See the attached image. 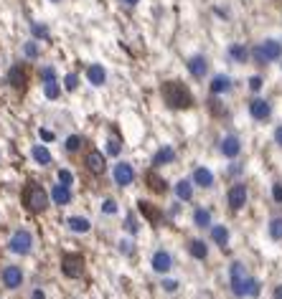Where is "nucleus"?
Masks as SVG:
<instances>
[{
    "label": "nucleus",
    "mask_w": 282,
    "mask_h": 299,
    "mask_svg": "<svg viewBox=\"0 0 282 299\" xmlns=\"http://www.w3.org/2000/svg\"><path fill=\"white\" fill-rule=\"evenodd\" d=\"M160 94H163V101L168 104L170 109H188L194 107V94L188 92V86L178 79H170L160 86Z\"/></svg>",
    "instance_id": "1"
},
{
    "label": "nucleus",
    "mask_w": 282,
    "mask_h": 299,
    "mask_svg": "<svg viewBox=\"0 0 282 299\" xmlns=\"http://www.w3.org/2000/svg\"><path fill=\"white\" fill-rule=\"evenodd\" d=\"M249 58H254V64H272L282 58V41L277 38H264L254 49H249Z\"/></svg>",
    "instance_id": "2"
},
{
    "label": "nucleus",
    "mask_w": 282,
    "mask_h": 299,
    "mask_svg": "<svg viewBox=\"0 0 282 299\" xmlns=\"http://www.w3.org/2000/svg\"><path fill=\"white\" fill-rule=\"evenodd\" d=\"M23 203H26V208L31 213H43L49 208V193L43 190V185L31 180L23 188Z\"/></svg>",
    "instance_id": "3"
},
{
    "label": "nucleus",
    "mask_w": 282,
    "mask_h": 299,
    "mask_svg": "<svg viewBox=\"0 0 282 299\" xmlns=\"http://www.w3.org/2000/svg\"><path fill=\"white\" fill-rule=\"evenodd\" d=\"M247 279H249L247 266L242 261H231V266H229V284H231V294L234 297H239V299L247 297Z\"/></svg>",
    "instance_id": "4"
},
{
    "label": "nucleus",
    "mask_w": 282,
    "mask_h": 299,
    "mask_svg": "<svg viewBox=\"0 0 282 299\" xmlns=\"http://www.w3.org/2000/svg\"><path fill=\"white\" fill-rule=\"evenodd\" d=\"M8 249L16 253V256H26V253H31V249H33V236H31V231L18 228L16 233L10 236Z\"/></svg>",
    "instance_id": "5"
},
{
    "label": "nucleus",
    "mask_w": 282,
    "mask_h": 299,
    "mask_svg": "<svg viewBox=\"0 0 282 299\" xmlns=\"http://www.w3.org/2000/svg\"><path fill=\"white\" fill-rule=\"evenodd\" d=\"M84 272V256L82 253H64L61 256V274L69 279H77Z\"/></svg>",
    "instance_id": "6"
},
{
    "label": "nucleus",
    "mask_w": 282,
    "mask_h": 299,
    "mask_svg": "<svg viewBox=\"0 0 282 299\" xmlns=\"http://www.w3.org/2000/svg\"><path fill=\"white\" fill-rule=\"evenodd\" d=\"M247 198H249V190H247L244 183H234L226 193V203H229L231 211H242V208L247 205Z\"/></svg>",
    "instance_id": "7"
},
{
    "label": "nucleus",
    "mask_w": 282,
    "mask_h": 299,
    "mask_svg": "<svg viewBox=\"0 0 282 299\" xmlns=\"http://www.w3.org/2000/svg\"><path fill=\"white\" fill-rule=\"evenodd\" d=\"M249 114L254 122H267V119L272 117V104L267 101L264 97H254L249 101Z\"/></svg>",
    "instance_id": "8"
},
{
    "label": "nucleus",
    "mask_w": 282,
    "mask_h": 299,
    "mask_svg": "<svg viewBox=\"0 0 282 299\" xmlns=\"http://www.w3.org/2000/svg\"><path fill=\"white\" fill-rule=\"evenodd\" d=\"M219 152L224 155L226 160H236V157L242 155V140L236 137V134H226V137H221Z\"/></svg>",
    "instance_id": "9"
},
{
    "label": "nucleus",
    "mask_w": 282,
    "mask_h": 299,
    "mask_svg": "<svg viewBox=\"0 0 282 299\" xmlns=\"http://www.w3.org/2000/svg\"><path fill=\"white\" fill-rule=\"evenodd\" d=\"M112 177L120 188H127V185H132V180H135V168H132L130 162H117L114 170H112Z\"/></svg>",
    "instance_id": "10"
},
{
    "label": "nucleus",
    "mask_w": 282,
    "mask_h": 299,
    "mask_svg": "<svg viewBox=\"0 0 282 299\" xmlns=\"http://www.w3.org/2000/svg\"><path fill=\"white\" fill-rule=\"evenodd\" d=\"M84 168L92 175H102L107 170V160H105V155H102L99 150H89L86 157H84Z\"/></svg>",
    "instance_id": "11"
},
{
    "label": "nucleus",
    "mask_w": 282,
    "mask_h": 299,
    "mask_svg": "<svg viewBox=\"0 0 282 299\" xmlns=\"http://www.w3.org/2000/svg\"><path fill=\"white\" fill-rule=\"evenodd\" d=\"M150 269H153L155 274H163V276H166L170 269H173V256H170L168 251L158 249V251L153 253V259H150Z\"/></svg>",
    "instance_id": "12"
},
{
    "label": "nucleus",
    "mask_w": 282,
    "mask_h": 299,
    "mask_svg": "<svg viewBox=\"0 0 282 299\" xmlns=\"http://www.w3.org/2000/svg\"><path fill=\"white\" fill-rule=\"evenodd\" d=\"M191 183H194L196 188H201V190H211L214 183H216V177H214V173H211L209 168L198 165V168L194 170V175H191Z\"/></svg>",
    "instance_id": "13"
},
{
    "label": "nucleus",
    "mask_w": 282,
    "mask_h": 299,
    "mask_svg": "<svg viewBox=\"0 0 282 299\" xmlns=\"http://www.w3.org/2000/svg\"><path fill=\"white\" fill-rule=\"evenodd\" d=\"M231 89H234V81H231V76H226V74H216V76L209 81V92H211V97L229 94Z\"/></svg>",
    "instance_id": "14"
},
{
    "label": "nucleus",
    "mask_w": 282,
    "mask_h": 299,
    "mask_svg": "<svg viewBox=\"0 0 282 299\" xmlns=\"http://www.w3.org/2000/svg\"><path fill=\"white\" fill-rule=\"evenodd\" d=\"M0 279H3V284L8 289H18L21 284H23V272H21V266H5L3 272H0Z\"/></svg>",
    "instance_id": "15"
},
{
    "label": "nucleus",
    "mask_w": 282,
    "mask_h": 299,
    "mask_svg": "<svg viewBox=\"0 0 282 299\" xmlns=\"http://www.w3.org/2000/svg\"><path fill=\"white\" fill-rule=\"evenodd\" d=\"M194 183H191V177H181V180H175L173 185V193H175V198L181 200V203H188V200H194Z\"/></svg>",
    "instance_id": "16"
},
{
    "label": "nucleus",
    "mask_w": 282,
    "mask_h": 299,
    "mask_svg": "<svg viewBox=\"0 0 282 299\" xmlns=\"http://www.w3.org/2000/svg\"><path fill=\"white\" fill-rule=\"evenodd\" d=\"M188 71L194 79H203L206 74H209V61H206V56H191L188 58Z\"/></svg>",
    "instance_id": "17"
},
{
    "label": "nucleus",
    "mask_w": 282,
    "mask_h": 299,
    "mask_svg": "<svg viewBox=\"0 0 282 299\" xmlns=\"http://www.w3.org/2000/svg\"><path fill=\"white\" fill-rule=\"evenodd\" d=\"M170 162H175V150L170 145H163L153 155V168H163V165H170Z\"/></svg>",
    "instance_id": "18"
},
{
    "label": "nucleus",
    "mask_w": 282,
    "mask_h": 299,
    "mask_svg": "<svg viewBox=\"0 0 282 299\" xmlns=\"http://www.w3.org/2000/svg\"><path fill=\"white\" fill-rule=\"evenodd\" d=\"M51 203H56V205H69L71 203V188H66V185H61V183H56L54 188H51Z\"/></svg>",
    "instance_id": "19"
},
{
    "label": "nucleus",
    "mask_w": 282,
    "mask_h": 299,
    "mask_svg": "<svg viewBox=\"0 0 282 299\" xmlns=\"http://www.w3.org/2000/svg\"><path fill=\"white\" fill-rule=\"evenodd\" d=\"M188 253L198 261H206L209 259V244L203 241V238H191L188 241Z\"/></svg>",
    "instance_id": "20"
},
{
    "label": "nucleus",
    "mask_w": 282,
    "mask_h": 299,
    "mask_svg": "<svg viewBox=\"0 0 282 299\" xmlns=\"http://www.w3.org/2000/svg\"><path fill=\"white\" fill-rule=\"evenodd\" d=\"M211 231V241L219 246V249H226V244H229V228L224 226V223H214V226L209 228Z\"/></svg>",
    "instance_id": "21"
},
{
    "label": "nucleus",
    "mask_w": 282,
    "mask_h": 299,
    "mask_svg": "<svg viewBox=\"0 0 282 299\" xmlns=\"http://www.w3.org/2000/svg\"><path fill=\"white\" fill-rule=\"evenodd\" d=\"M26 69L21 66V64H16V66H13L10 69V74H8V81H10V86L13 89H16V92H23V89H26Z\"/></svg>",
    "instance_id": "22"
},
{
    "label": "nucleus",
    "mask_w": 282,
    "mask_h": 299,
    "mask_svg": "<svg viewBox=\"0 0 282 299\" xmlns=\"http://www.w3.org/2000/svg\"><path fill=\"white\" fill-rule=\"evenodd\" d=\"M226 53H229V58L234 64H247L249 61V49L244 46V43H231V46L226 49Z\"/></svg>",
    "instance_id": "23"
},
{
    "label": "nucleus",
    "mask_w": 282,
    "mask_h": 299,
    "mask_svg": "<svg viewBox=\"0 0 282 299\" xmlns=\"http://www.w3.org/2000/svg\"><path fill=\"white\" fill-rule=\"evenodd\" d=\"M86 79H89V84L92 86H102L107 81V71L102 69V64H92L86 69Z\"/></svg>",
    "instance_id": "24"
},
{
    "label": "nucleus",
    "mask_w": 282,
    "mask_h": 299,
    "mask_svg": "<svg viewBox=\"0 0 282 299\" xmlns=\"http://www.w3.org/2000/svg\"><path fill=\"white\" fill-rule=\"evenodd\" d=\"M66 226H69L71 233H89L92 231V223H89V218H84V216H71L66 221Z\"/></svg>",
    "instance_id": "25"
},
{
    "label": "nucleus",
    "mask_w": 282,
    "mask_h": 299,
    "mask_svg": "<svg viewBox=\"0 0 282 299\" xmlns=\"http://www.w3.org/2000/svg\"><path fill=\"white\" fill-rule=\"evenodd\" d=\"M194 226L196 228H211L214 226V218L209 208H196L194 211Z\"/></svg>",
    "instance_id": "26"
},
{
    "label": "nucleus",
    "mask_w": 282,
    "mask_h": 299,
    "mask_svg": "<svg viewBox=\"0 0 282 299\" xmlns=\"http://www.w3.org/2000/svg\"><path fill=\"white\" fill-rule=\"evenodd\" d=\"M138 208H140L142 216H145L147 221H150V223H160V211H158L155 205H150L147 200H140V203H138Z\"/></svg>",
    "instance_id": "27"
},
{
    "label": "nucleus",
    "mask_w": 282,
    "mask_h": 299,
    "mask_svg": "<svg viewBox=\"0 0 282 299\" xmlns=\"http://www.w3.org/2000/svg\"><path fill=\"white\" fill-rule=\"evenodd\" d=\"M267 233H270L272 241H282V216H275L267 223Z\"/></svg>",
    "instance_id": "28"
},
{
    "label": "nucleus",
    "mask_w": 282,
    "mask_h": 299,
    "mask_svg": "<svg viewBox=\"0 0 282 299\" xmlns=\"http://www.w3.org/2000/svg\"><path fill=\"white\" fill-rule=\"evenodd\" d=\"M31 155H33V160L38 162L41 168H46V165H51V152L46 147H41V145H36L33 150H31Z\"/></svg>",
    "instance_id": "29"
},
{
    "label": "nucleus",
    "mask_w": 282,
    "mask_h": 299,
    "mask_svg": "<svg viewBox=\"0 0 282 299\" xmlns=\"http://www.w3.org/2000/svg\"><path fill=\"white\" fill-rule=\"evenodd\" d=\"M82 145H84V140L79 137V134H69L66 142H64V150L69 155H74V152H79V150H82Z\"/></svg>",
    "instance_id": "30"
},
{
    "label": "nucleus",
    "mask_w": 282,
    "mask_h": 299,
    "mask_svg": "<svg viewBox=\"0 0 282 299\" xmlns=\"http://www.w3.org/2000/svg\"><path fill=\"white\" fill-rule=\"evenodd\" d=\"M259 294H262V281L254 279V276H249V279H247V297H249V299H257Z\"/></svg>",
    "instance_id": "31"
},
{
    "label": "nucleus",
    "mask_w": 282,
    "mask_h": 299,
    "mask_svg": "<svg viewBox=\"0 0 282 299\" xmlns=\"http://www.w3.org/2000/svg\"><path fill=\"white\" fill-rule=\"evenodd\" d=\"M43 94H46V99H58L61 97V86H58V81H43Z\"/></svg>",
    "instance_id": "32"
},
{
    "label": "nucleus",
    "mask_w": 282,
    "mask_h": 299,
    "mask_svg": "<svg viewBox=\"0 0 282 299\" xmlns=\"http://www.w3.org/2000/svg\"><path fill=\"white\" fill-rule=\"evenodd\" d=\"M147 185H150L155 193H166V190H168L166 180H160V177H158L155 173H150V175H147Z\"/></svg>",
    "instance_id": "33"
},
{
    "label": "nucleus",
    "mask_w": 282,
    "mask_h": 299,
    "mask_svg": "<svg viewBox=\"0 0 282 299\" xmlns=\"http://www.w3.org/2000/svg\"><path fill=\"white\" fill-rule=\"evenodd\" d=\"M160 287H163V292H168V294H175V292H178V287H181V281H178V279H168V276H163Z\"/></svg>",
    "instance_id": "34"
},
{
    "label": "nucleus",
    "mask_w": 282,
    "mask_h": 299,
    "mask_svg": "<svg viewBox=\"0 0 282 299\" xmlns=\"http://www.w3.org/2000/svg\"><path fill=\"white\" fill-rule=\"evenodd\" d=\"M117 211H120V205H117L114 198H107L105 203H102V213H105V216H114Z\"/></svg>",
    "instance_id": "35"
},
{
    "label": "nucleus",
    "mask_w": 282,
    "mask_h": 299,
    "mask_svg": "<svg viewBox=\"0 0 282 299\" xmlns=\"http://www.w3.org/2000/svg\"><path fill=\"white\" fill-rule=\"evenodd\" d=\"M31 33H33L36 38H41V41H49V28L43 25V23H33V25H31Z\"/></svg>",
    "instance_id": "36"
},
{
    "label": "nucleus",
    "mask_w": 282,
    "mask_h": 299,
    "mask_svg": "<svg viewBox=\"0 0 282 299\" xmlns=\"http://www.w3.org/2000/svg\"><path fill=\"white\" fill-rule=\"evenodd\" d=\"M77 86H79V76L77 74H66L64 76V89L66 92H77Z\"/></svg>",
    "instance_id": "37"
},
{
    "label": "nucleus",
    "mask_w": 282,
    "mask_h": 299,
    "mask_svg": "<svg viewBox=\"0 0 282 299\" xmlns=\"http://www.w3.org/2000/svg\"><path fill=\"white\" fill-rule=\"evenodd\" d=\"M120 150H122V145H120V140H117V137H110L107 140V155L117 157V155H120Z\"/></svg>",
    "instance_id": "38"
},
{
    "label": "nucleus",
    "mask_w": 282,
    "mask_h": 299,
    "mask_svg": "<svg viewBox=\"0 0 282 299\" xmlns=\"http://www.w3.org/2000/svg\"><path fill=\"white\" fill-rule=\"evenodd\" d=\"M58 183L66 185V188H71V183H74V173L66 170V168H61V170H58Z\"/></svg>",
    "instance_id": "39"
},
{
    "label": "nucleus",
    "mask_w": 282,
    "mask_h": 299,
    "mask_svg": "<svg viewBox=\"0 0 282 299\" xmlns=\"http://www.w3.org/2000/svg\"><path fill=\"white\" fill-rule=\"evenodd\" d=\"M125 228H127V233H132V236H135V233L140 231V226H138V218L132 216V213L125 218Z\"/></svg>",
    "instance_id": "40"
},
{
    "label": "nucleus",
    "mask_w": 282,
    "mask_h": 299,
    "mask_svg": "<svg viewBox=\"0 0 282 299\" xmlns=\"http://www.w3.org/2000/svg\"><path fill=\"white\" fill-rule=\"evenodd\" d=\"M120 251L125 253V256H132V253H135V244H132L130 238H122V241H120Z\"/></svg>",
    "instance_id": "41"
},
{
    "label": "nucleus",
    "mask_w": 282,
    "mask_h": 299,
    "mask_svg": "<svg viewBox=\"0 0 282 299\" xmlns=\"http://www.w3.org/2000/svg\"><path fill=\"white\" fill-rule=\"evenodd\" d=\"M41 79H43V81H56L54 66H41Z\"/></svg>",
    "instance_id": "42"
},
{
    "label": "nucleus",
    "mask_w": 282,
    "mask_h": 299,
    "mask_svg": "<svg viewBox=\"0 0 282 299\" xmlns=\"http://www.w3.org/2000/svg\"><path fill=\"white\" fill-rule=\"evenodd\" d=\"M23 53H26L28 58H36V56H38V46H36L33 41H28L26 46H23Z\"/></svg>",
    "instance_id": "43"
},
{
    "label": "nucleus",
    "mask_w": 282,
    "mask_h": 299,
    "mask_svg": "<svg viewBox=\"0 0 282 299\" xmlns=\"http://www.w3.org/2000/svg\"><path fill=\"white\" fill-rule=\"evenodd\" d=\"M262 84H264V79H262V76H249V89H252L254 94L262 89Z\"/></svg>",
    "instance_id": "44"
},
{
    "label": "nucleus",
    "mask_w": 282,
    "mask_h": 299,
    "mask_svg": "<svg viewBox=\"0 0 282 299\" xmlns=\"http://www.w3.org/2000/svg\"><path fill=\"white\" fill-rule=\"evenodd\" d=\"M272 198L275 203H282V183H272Z\"/></svg>",
    "instance_id": "45"
},
{
    "label": "nucleus",
    "mask_w": 282,
    "mask_h": 299,
    "mask_svg": "<svg viewBox=\"0 0 282 299\" xmlns=\"http://www.w3.org/2000/svg\"><path fill=\"white\" fill-rule=\"evenodd\" d=\"M272 140H275V145H277V147H282V125H277V127H275Z\"/></svg>",
    "instance_id": "46"
},
{
    "label": "nucleus",
    "mask_w": 282,
    "mask_h": 299,
    "mask_svg": "<svg viewBox=\"0 0 282 299\" xmlns=\"http://www.w3.org/2000/svg\"><path fill=\"white\" fill-rule=\"evenodd\" d=\"M38 134H41V140H46V142L54 140V132L51 129H38Z\"/></svg>",
    "instance_id": "47"
},
{
    "label": "nucleus",
    "mask_w": 282,
    "mask_h": 299,
    "mask_svg": "<svg viewBox=\"0 0 282 299\" xmlns=\"http://www.w3.org/2000/svg\"><path fill=\"white\" fill-rule=\"evenodd\" d=\"M272 299H282V284H277L275 292H272Z\"/></svg>",
    "instance_id": "48"
},
{
    "label": "nucleus",
    "mask_w": 282,
    "mask_h": 299,
    "mask_svg": "<svg viewBox=\"0 0 282 299\" xmlns=\"http://www.w3.org/2000/svg\"><path fill=\"white\" fill-rule=\"evenodd\" d=\"M31 299H46V294H43L41 289H33V294H31Z\"/></svg>",
    "instance_id": "49"
},
{
    "label": "nucleus",
    "mask_w": 282,
    "mask_h": 299,
    "mask_svg": "<svg viewBox=\"0 0 282 299\" xmlns=\"http://www.w3.org/2000/svg\"><path fill=\"white\" fill-rule=\"evenodd\" d=\"M122 3H125V5H138L140 0H122Z\"/></svg>",
    "instance_id": "50"
},
{
    "label": "nucleus",
    "mask_w": 282,
    "mask_h": 299,
    "mask_svg": "<svg viewBox=\"0 0 282 299\" xmlns=\"http://www.w3.org/2000/svg\"><path fill=\"white\" fill-rule=\"evenodd\" d=\"M54 3H58V0H54Z\"/></svg>",
    "instance_id": "51"
}]
</instances>
